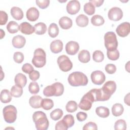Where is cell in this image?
Listing matches in <instances>:
<instances>
[{
    "label": "cell",
    "mask_w": 130,
    "mask_h": 130,
    "mask_svg": "<svg viewBox=\"0 0 130 130\" xmlns=\"http://www.w3.org/2000/svg\"><path fill=\"white\" fill-rule=\"evenodd\" d=\"M68 81L70 85L76 87L86 86L88 80L87 76L82 72H74L69 75Z\"/></svg>",
    "instance_id": "obj_1"
},
{
    "label": "cell",
    "mask_w": 130,
    "mask_h": 130,
    "mask_svg": "<svg viewBox=\"0 0 130 130\" xmlns=\"http://www.w3.org/2000/svg\"><path fill=\"white\" fill-rule=\"evenodd\" d=\"M32 119L38 130H46L49 125L46 114L42 111H36L32 115Z\"/></svg>",
    "instance_id": "obj_2"
},
{
    "label": "cell",
    "mask_w": 130,
    "mask_h": 130,
    "mask_svg": "<svg viewBox=\"0 0 130 130\" xmlns=\"http://www.w3.org/2000/svg\"><path fill=\"white\" fill-rule=\"evenodd\" d=\"M31 62L36 68L43 67L46 62V55L45 51L42 48L36 49L34 52Z\"/></svg>",
    "instance_id": "obj_3"
},
{
    "label": "cell",
    "mask_w": 130,
    "mask_h": 130,
    "mask_svg": "<svg viewBox=\"0 0 130 130\" xmlns=\"http://www.w3.org/2000/svg\"><path fill=\"white\" fill-rule=\"evenodd\" d=\"M105 46L107 51L117 49L118 41L115 34L113 31H108L104 35Z\"/></svg>",
    "instance_id": "obj_4"
},
{
    "label": "cell",
    "mask_w": 130,
    "mask_h": 130,
    "mask_svg": "<svg viewBox=\"0 0 130 130\" xmlns=\"http://www.w3.org/2000/svg\"><path fill=\"white\" fill-rule=\"evenodd\" d=\"M3 116L5 121L9 123L15 121L17 118V109L13 105H8L5 107L3 110Z\"/></svg>",
    "instance_id": "obj_5"
},
{
    "label": "cell",
    "mask_w": 130,
    "mask_h": 130,
    "mask_svg": "<svg viewBox=\"0 0 130 130\" xmlns=\"http://www.w3.org/2000/svg\"><path fill=\"white\" fill-rule=\"evenodd\" d=\"M59 69L63 72H68L73 67V63L70 58L65 55L59 56L57 60Z\"/></svg>",
    "instance_id": "obj_6"
},
{
    "label": "cell",
    "mask_w": 130,
    "mask_h": 130,
    "mask_svg": "<svg viewBox=\"0 0 130 130\" xmlns=\"http://www.w3.org/2000/svg\"><path fill=\"white\" fill-rule=\"evenodd\" d=\"M92 93L94 102L97 101H106L108 100L111 96L106 94L102 90V88H94L89 90Z\"/></svg>",
    "instance_id": "obj_7"
},
{
    "label": "cell",
    "mask_w": 130,
    "mask_h": 130,
    "mask_svg": "<svg viewBox=\"0 0 130 130\" xmlns=\"http://www.w3.org/2000/svg\"><path fill=\"white\" fill-rule=\"evenodd\" d=\"M90 77L92 82L93 84L98 85L102 84L106 80V76L104 73L99 70L92 72L91 74Z\"/></svg>",
    "instance_id": "obj_8"
},
{
    "label": "cell",
    "mask_w": 130,
    "mask_h": 130,
    "mask_svg": "<svg viewBox=\"0 0 130 130\" xmlns=\"http://www.w3.org/2000/svg\"><path fill=\"white\" fill-rule=\"evenodd\" d=\"M108 16L111 20L115 21H119L123 17V12L122 10L119 7H114L109 10Z\"/></svg>",
    "instance_id": "obj_9"
},
{
    "label": "cell",
    "mask_w": 130,
    "mask_h": 130,
    "mask_svg": "<svg viewBox=\"0 0 130 130\" xmlns=\"http://www.w3.org/2000/svg\"><path fill=\"white\" fill-rule=\"evenodd\" d=\"M116 31L120 37H126L130 32V24L128 22H124L120 24L117 27Z\"/></svg>",
    "instance_id": "obj_10"
},
{
    "label": "cell",
    "mask_w": 130,
    "mask_h": 130,
    "mask_svg": "<svg viewBox=\"0 0 130 130\" xmlns=\"http://www.w3.org/2000/svg\"><path fill=\"white\" fill-rule=\"evenodd\" d=\"M67 12L71 15H75L78 13L80 9V4L78 1L73 0L69 1L67 7Z\"/></svg>",
    "instance_id": "obj_11"
},
{
    "label": "cell",
    "mask_w": 130,
    "mask_h": 130,
    "mask_svg": "<svg viewBox=\"0 0 130 130\" xmlns=\"http://www.w3.org/2000/svg\"><path fill=\"white\" fill-rule=\"evenodd\" d=\"M79 50V45L75 41H69L66 45V51L68 54L75 55Z\"/></svg>",
    "instance_id": "obj_12"
},
{
    "label": "cell",
    "mask_w": 130,
    "mask_h": 130,
    "mask_svg": "<svg viewBox=\"0 0 130 130\" xmlns=\"http://www.w3.org/2000/svg\"><path fill=\"white\" fill-rule=\"evenodd\" d=\"M102 89L106 94L111 96L116 91V84L114 81H107L104 84Z\"/></svg>",
    "instance_id": "obj_13"
},
{
    "label": "cell",
    "mask_w": 130,
    "mask_h": 130,
    "mask_svg": "<svg viewBox=\"0 0 130 130\" xmlns=\"http://www.w3.org/2000/svg\"><path fill=\"white\" fill-rule=\"evenodd\" d=\"M19 30L23 34L31 35L35 31L34 26L27 22H22L19 25Z\"/></svg>",
    "instance_id": "obj_14"
},
{
    "label": "cell",
    "mask_w": 130,
    "mask_h": 130,
    "mask_svg": "<svg viewBox=\"0 0 130 130\" xmlns=\"http://www.w3.org/2000/svg\"><path fill=\"white\" fill-rule=\"evenodd\" d=\"M92 103H93L91 100L85 94H84L81 99V101L78 106L81 110L88 111L91 109Z\"/></svg>",
    "instance_id": "obj_15"
},
{
    "label": "cell",
    "mask_w": 130,
    "mask_h": 130,
    "mask_svg": "<svg viewBox=\"0 0 130 130\" xmlns=\"http://www.w3.org/2000/svg\"><path fill=\"white\" fill-rule=\"evenodd\" d=\"M39 14V11L36 7H31L27 10L26 16L29 21H35L38 19Z\"/></svg>",
    "instance_id": "obj_16"
},
{
    "label": "cell",
    "mask_w": 130,
    "mask_h": 130,
    "mask_svg": "<svg viewBox=\"0 0 130 130\" xmlns=\"http://www.w3.org/2000/svg\"><path fill=\"white\" fill-rule=\"evenodd\" d=\"M26 43L25 38L21 35H17L14 36L12 41V43L14 47L16 48H23Z\"/></svg>",
    "instance_id": "obj_17"
},
{
    "label": "cell",
    "mask_w": 130,
    "mask_h": 130,
    "mask_svg": "<svg viewBox=\"0 0 130 130\" xmlns=\"http://www.w3.org/2000/svg\"><path fill=\"white\" fill-rule=\"evenodd\" d=\"M50 48L52 53H58L62 50L63 43L60 40H55L51 43Z\"/></svg>",
    "instance_id": "obj_18"
},
{
    "label": "cell",
    "mask_w": 130,
    "mask_h": 130,
    "mask_svg": "<svg viewBox=\"0 0 130 130\" xmlns=\"http://www.w3.org/2000/svg\"><path fill=\"white\" fill-rule=\"evenodd\" d=\"M58 23L60 27L63 29H68L70 28L73 25L72 19L67 16H63L60 18Z\"/></svg>",
    "instance_id": "obj_19"
},
{
    "label": "cell",
    "mask_w": 130,
    "mask_h": 130,
    "mask_svg": "<svg viewBox=\"0 0 130 130\" xmlns=\"http://www.w3.org/2000/svg\"><path fill=\"white\" fill-rule=\"evenodd\" d=\"M42 99V97L40 95H33L30 98L29 100V104L30 106L34 109L40 108L41 107Z\"/></svg>",
    "instance_id": "obj_20"
},
{
    "label": "cell",
    "mask_w": 130,
    "mask_h": 130,
    "mask_svg": "<svg viewBox=\"0 0 130 130\" xmlns=\"http://www.w3.org/2000/svg\"><path fill=\"white\" fill-rule=\"evenodd\" d=\"M14 81L15 85H19L22 88L24 87L27 83V78L25 75L22 73H18L15 77Z\"/></svg>",
    "instance_id": "obj_21"
},
{
    "label": "cell",
    "mask_w": 130,
    "mask_h": 130,
    "mask_svg": "<svg viewBox=\"0 0 130 130\" xmlns=\"http://www.w3.org/2000/svg\"><path fill=\"white\" fill-rule=\"evenodd\" d=\"M56 87L54 83L46 86L43 90V94L47 97L56 96Z\"/></svg>",
    "instance_id": "obj_22"
},
{
    "label": "cell",
    "mask_w": 130,
    "mask_h": 130,
    "mask_svg": "<svg viewBox=\"0 0 130 130\" xmlns=\"http://www.w3.org/2000/svg\"><path fill=\"white\" fill-rule=\"evenodd\" d=\"M12 16L17 20H20L23 17V13L21 9L17 7H13L10 11Z\"/></svg>",
    "instance_id": "obj_23"
},
{
    "label": "cell",
    "mask_w": 130,
    "mask_h": 130,
    "mask_svg": "<svg viewBox=\"0 0 130 130\" xmlns=\"http://www.w3.org/2000/svg\"><path fill=\"white\" fill-rule=\"evenodd\" d=\"M78 58L79 60L82 63H87L90 61V54L87 50H82L78 54Z\"/></svg>",
    "instance_id": "obj_24"
},
{
    "label": "cell",
    "mask_w": 130,
    "mask_h": 130,
    "mask_svg": "<svg viewBox=\"0 0 130 130\" xmlns=\"http://www.w3.org/2000/svg\"><path fill=\"white\" fill-rule=\"evenodd\" d=\"M88 18L84 14H80L76 18V24L80 27H84L86 26L88 24Z\"/></svg>",
    "instance_id": "obj_25"
},
{
    "label": "cell",
    "mask_w": 130,
    "mask_h": 130,
    "mask_svg": "<svg viewBox=\"0 0 130 130\" xmlns=\"http://www.w3.org/2000/svg\"><path fill=\"white\" fill-rule=\"evenodd\" d=\"M96 114L100 117L106 118L109 116V109L106 107L100 106L95 109Z\"/></svg>",
    "instance_id": "obj_26"
},
{
    "label": "cell",
    "mask_w": 130,
    "mask_h": 130,
    "mask_svg": "<svg viewBox=\"0 0 130 130\" xmlns=\"http://www.w3.org/2000/svg\"><path fill=\"white\" fill-rule=\"evenodd\" d=\"M124 111V108L120 103L115 104L112 107V114L116 117L121 115Z\"/></svg>",
    "instance_id": "obj_27"
},
{
    "label": "cell",
    "mask_w": 130,
    "mask_h": 130,
    "mask_svg": "<svg viewBox=\"0 0 130 130\" xmlns=\"http://www.w3.org/2000/svg\"><path fill=\"white\" fill-rule=\"evenodd\" d=\"M11 94L9 90L5 89L2 90L1 92V101L3 103H8L11 102L12 100Z\"/></svg>",
    "instance_id": "obj_28"
},
{
    "label": "cell",
    "mask_w": 130,
    "mask_h": 130,
    "mask_svg": "<svg viewBox=\"0 0 130 130\" xmlns=\"http://www.w3.org/2000/svg\"><path fill=\"white\" fill-rule=\"evenodd\" d=\"M35 33L37 35H42L44 34L47 31V26L43 22H39L34 25Z\"/></svg>",
    "instance_id": "obj_29"
},
{
    "label": "cell",
    "mask_w": 130,
    "mask_h": 130,
    "mask_svg": "<svg viewBox=\"0 0 130 130\" xmlns=\"http://www.w3.org/2000/svg\"><path fill=\"white\" fill-rule=\"evenodd\" d=\"M48 35L51 38H55L58 35L59 28L57 24L55 23H52L50 24L48 30Z\"/></svg>",
    "instance_id": "obj_30"
},
{
    "label": "cell",
    "mask_w": 130,
    "mask_h": 130,
    "mask_svg": "<svg viewBox=\"0 0 130 130\" xmlns=\"http://www.w3.org/2000/svg\"><path fill=\"white\" fill-rule=\"evenodd\" d=\"M7 29L10 34H15L19 30V25L16 22L11 21L7 25Z\"/></svg>",
    "instance_id": "obj_31"
},
{
    "label": "cell",
    "mask_w": 130,
    "mask_h": 130,
    "mask_svg": "<svg viewBox=\"0 0 130 130\" xmlns=\"http://www.w3.org/2000/svg\"><path fill=\"white\" fill-rule=\"evenodd\" d=\"M10 93L12 96L15 98H19L22 95V87L17 85H14L11 87Z\"/></svg>",
    "instance_id": "obj_32"
},
{
    "label": "cell",
    "mask_w": 130,
    "mask_h": 130,
    "mask_svg": "<svg viewBox=\"0 0 130 130\" xmlns=\"http://www.w3.org/2000/svg\"><path fill=\"white\" fill-rule=\"evenodd\" d=\"M91 22L93 25L99 26L102 25L104 23L105 20L102 16L100 15H95L91 17Z\"/></svg>",
    "instance_id": "obj_33"
},
{
    "label": "cell",
    "mask_w": 130,
    "mask_h": 130,
    "mask_svg": "<svg viewBox=\"0 0 130 130\" xmlns=\"http://www.w3.org/2000/svg\"><path fill=\"white\" fill-rule=\"evenodd\" d=\"M54 106L53 101L50 99L45 98L42 99L41 102V107L45 110H49Z\"/></svg>",
    "instance_id": "obj_34"
},
{
    "label": "cell",
    "mask_w": 130,
    "mask_h": 130,
    "mask_svg": "<svg viewBox=\"0 0 130 130\" xmlns=\"http://www.w3.org/2000/svg\"><path fill=\"white\" fill-rule=\"evenodd\" d=\"M63 115V111L60 109L57 108L53 110L50 114V118L53 120H57L60 119Z\"/></svg>",
    "instance_id": "obj_35"
},
{
    "label": "cell",
    "mask_w": 130,
    "mask_h": 130,
    "mask_svg": "<svg viewBox=\"0 0 130 130\" xmlns=\"http://www.w3.org/2000/svg\"><path fill=\"white\" fill-rule=\"evenodd\" d=\"M84 11L88 15H92L95 13V7L90 2H88L84 5Z\"/></svg>",
    "instance_id": "obj_36"
},
{
    "label": "cell",
    "mask_w": 130,
    "mask_h": 130,
    "mask_svg": "<svg viewBox=\"0 0 130 130\" xmlns=\"http://www.w3.org/2000/svg\"><path fill=\"white\" fill-rule=\"evenodd\" d=\"M78 108L77 103L74 101H70L68 102L66 106V109L67 112L73 113L75 112Z\"/></svg>",
    "instance_id": "obj_37"
},
{
    "label": "cell",
    "mask_w": 130,
    "mask_h": 130,
    "mask_svg": "<svg viewBox=\"0 0 130 130\" xmlns=\"http://www.w3.org/2000/svg\"><path fill=\"white\" fill-rule=\"evenodd\" d=\"M93 60L96 62H101L104 59V55L100 50H95L92 54Z\"/></svg>",
    "instance_id": "obj_38"
},
{
    "label": "cell",
    "mask_w": 130,
    "mask_h": 130,
    "mask_svg": "<svg viewBox=\"0 0 130 130\" xmlns=\"http://www.w3.org/2000/svg\"><path fill=\"white\" fill-rule=\"evenodd\" d=\"M115 130H125L126 129V123L123 119L117 120L114 124Z\"/></svg>",
    "instance_id": "obj_39"
},
{
    "label": "cell",
    "mask_w": 130,
    "mask_h": 130,
    "mask_svg": "<svg viewBox=\"0 0 130 130\" xmlns=\"http://www.w3.org/2000/svg\"><path fill=\"white\" fill-rule=\"evenodd\" d=\"M107 55L110 60H116L119 57V52L117 49L112 51H107Z\"/></svg>",
    "instance_id": "obj_40"
},
{
    "label": "cell",
    "mask_w": 130,
    "mask_h": 130,
    "mask_svg": "<svg viewBox=\"0 0 130 130\" xmlns=\"http://www.w3.org/2000/svg\"><path fill=\"white\" fill-rule=\"evenodd\" d=\"M28 90L31 94H37L39 92L40 87L36 82H31L28 85Z\"/></svg>",
    "instance_id": "obj_41"
},
{
    "label": "cell",
    "mask_w": 130,
    "mask_h": 130,
    "mask_svg": "<svg viewBox=\"0 0 130 130\" xmlns=\"http://www.w3.org/2000/svg\"><path fill=\"white\" fill-rule=\"evenodd\" d=\"M62 120L66 123L67 125L69 128L71 127L75 123V120L73 116L71 114H67L66 115Z\"/></svg>",
    "instance_id": "obj_42"
},
{
    "label": "cell",
    "mask_w": 130,
    "mask_h": 130,
    "mask_svg": "<svg viewBox=\"0 0 130 130\" xmlns=\"http://www.w3.org/2000/svg\"><path fill=\"white\" fill-rule=\"evenodd\" d=\"M13 59L16 63H21L24 60V55L21 52H16L14 53Z\"/></svg>",
    "instance_id": "obj_43"
},
{
    "label": "cell",
    "mask_w": 130,
    "mask_h": 130,
    "mask_svg": "<svg viewBox=\"0 0 130 130\" xmlns=\"http://www.w3.org/2000/svg\"><path fill=\"white\" fill-rule=\"evenodd\" d=\"M55 128L56 130H67L69 128V127L64 121L62 119L56 123Z\"/></svg>",
    "instance_id": "obj_44"
},
{
    "label": "cell",
    "mask_w": 130,
    "mask_h": 130,
    "mask_svg": "<svg viewBox=\"0 0 130 130\" xmlns=\"http://www.w3.org/2000/svg\"><path fill=\"white\" fill-rule=\"evenodd\" d=\"M105 70L107 73L109 74H113L115 73L116 71V67L114 64L108 63L105 66Z\"/></svg>",
    "instance_id": "obj_45"
},
{
    "label": "cell",
    "mask_w": 130,
    "mask_h": 130,
    "mask_svg": "<svg viewBox=\"0 0 130 130\" xmlns=\"http://www.w3.org/2000/svg\"><path fill=\"white\" fill-rule=\"evenodd\" d=\"M57 90V92L55 96H59L61 95L64 91V86L63 84L60 82L54 83Z\"/></svg>",
    "instance_id": "obj_46"
},
{
    "label": "cell",
    "mask_w": 130,
    "mask_h": 130,
    "mask_svg": "<svg viewBox=\"0 0 130 130\" xmlns=\"http://www.w3.org/2000/svg\"><path fill=\"white\" fill-rule=\"evenodd\" d=\"M8 19V16L6 12L0 11V24L3 25L6 24Z\"/></svg>",
    "instance_id": "obj_47"
},
{
    "label": "cell",
    "mask_w": 130,
    "mask_h": 130,
    "mask_svg": "<svg viewBox=\"0 0 130 130\" xmlns=\"http://www.w3.org/2000/svg\"><path fill=\"white\" fill-rule=\"evenodd\" d=\"M36 3L38 6L42 9H44L47 8L50 3L49 0H43V1H36Z\"/></svg>",
    "instance_id": "obj_48"
},
{
    "label": "cell",
    "mask_w": 130,
    "mask_h": 130,
    "mask_svg": "<svg viewBox=\"0 0 130 130\" xmlns=\"http://www.w3.org/2000/svg\"><path fill=\"white\" fill-rule=\"evenodd\" d=\"M83 130L91 129V130H96L98 129V126L96 123L93 122H89L86 123L82 128Z\"/></svg>",
    "instance_id": "obj_49"
},
{
    "label": "cell",
    "mask_w": 130,
    "mask_h": 130,
    "mask_svg": "<svg viewBox=\"0 0 130 130\" xmlns=\"http://www.w3.org/2000/svg\"><path fill=\"white\" fill-rule=\"evenodd\" d=\"M22 70L26 74H29L32 71L34 70V68L31 64L26 63L22 66Z\"/></svg>",
    "instance_id": "obj_50"
},
{
    "label": "cell",
    "mask_w": 130,
    "mask_h": 130,
    "mask_svg": "<svg viewBox=\"0 0 130 130\" xmlns=\"http://www.w3.org/2000/svg\"><path fill=\"white\" fill-rule=\"evenodd\" d=\"M40 75V73L38 71L34 70L29 74V78L31 80L35 81L39 78Z\"/></svg>",
    "instance_id": "obj_51"
},
{
    "label": "cell",
    "mask_w": 130,
    "mask_h": 130,
    "mask_svg": "<svg viewBox=\"0 0 130 130\" xmlns=\"http://www.w3.org/2000/svg\"><path fill=\"white\" fill-rule=\"evenodd\" d=\"M76 117L79 121L82 122L86 119L87 117V114L83 112H79L76 114Z\"/></svg>",
    "instance_id": "obj_52"
},
{
    "label": "cell",
    "mask_w": 130,
    "mask_h": 130,
    "mask_svg": "<svg viewBox=\"0 0 130 130\" xmlns=\"http://www.w3.org/2000/svg\"><path fill=\"white\" fill-rule=\"evenodd\" d=\"M104 2V1H103V0H96V1L90 0V1H89V2L91 3L94 6H95L96 7H99L101 5H102Z\"/></svg>",
    "instance_id": "obj_53"
},
{
    "label": "cell",
    "mask_w": 130,
    "mask_h": 130,
    "mask_svg": "<svg viewBox=\"0 0 130 130\" xmlns=\"http://www.w3.org/2000/svg\"><path fill=\"white\" fill-rule=\"evenodd\" d=\"M129 93H128L124 97V101L125 104H127L128 106H129Z\"/></svg>",
    "instance_id": "obj_54"
},
{
    "label": "cell",
    "mask_w": 130,
    "mask_h": 130,
    "mask_svg": "<svg viewBox=\"0 0 130 130\" xmlns=\"http://www.w3.org/2000/svg\"><path fill=\"white\" fill-rule=\"evenodd\" d=\"M1 39H2L5 36V31H4L2 29H1Z\"/></svg>",
    "instance_id": "obj_55"
}]
</instances>
